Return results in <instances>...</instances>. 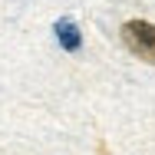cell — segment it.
<instances>
[{
  "mask_svg": "<svg viewBox=\"0 0 155 155\" xmlns=\"http://www.w3.org/2000/svg\"><path fill=\"white\" fill-rule=\"evenodd\" d=\"M56 40H60L63 50H69V53H76V50L83 46V33H79V27H76L73 20H60V23H56Z\"/></svg>",
  "mask_w": 155,
  "mask_h": 155,
  "instance_id": "obj_2",
  "label": "cell"
},
{
  "mask_svg": "<svg viewBox=\"0 0 155 155\" xmlns=\"http://www.w3.org/2000/svg\"><path fill=\"white\" fill-rule=\"evenodd\" d=\"M122 40L139 60L155 63V23H149V20H129L122 27Z\"/></svg>",
  "mask_w": 155,
  "mask_h": 155,
  "instance_id": "obj_1",
  "label": "cell"
}]
</instances>
